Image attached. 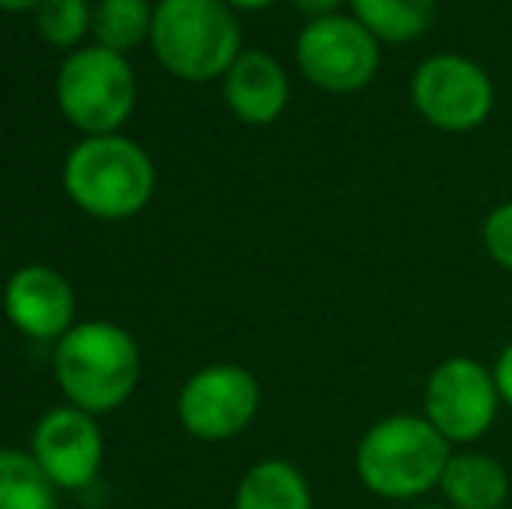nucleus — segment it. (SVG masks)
<instances>
[{"label": "nucleus", "instance_id": "f257e3e1", "mask_svg": "<svg viewBox=\"0 0 512 509\" xmlns=\"http://www.w3.org/2000/svg\"><path fill=\"white\" fill-rule=\"evenodd\" d=\"M453 447L425 415L398 412L377 419L356 443V478L370 496L415 503L439 489Z\"/></svg>", "mask_w": 512, "mask_h": 509}, {"label": "nucleus", "instance_id": "f03ea898", "mask_svg": "<svg viewBox=\"0 0 512 509\" xmlns=\"http://www.w3.org/2000/svg\"><path fill=\"white\" fill-rule=\"evenodd\" d=\"M157 171L140 143L119 133L84 136L63 161V192L95 220H129L150 203Z\"/></svg>", "mask_w": 512, "mask_h": 509}, {"label": "nucleus", "instance_id": "7ed1b4c3", "mask_svg": "<svg viewBox=\"0 0 512 509\" xmlns=\"http://www.w3.org/2000/svg\"><path fill=\"white\" fill-rule=\"evenodd\" d=\"M150 49L178 81H216L244 53L237 11L223 0H161L154 4Z\"/></svg>", "mask_w": 512, "mask_h": 509}, {"label": "nucleus", "instance_id": "20e7f679", "mask_svg": "<svg viewBox=\"0 0 512 509\" xmlns=\"http://www.w3.org/2000/svg\"><path fill=\"white\" fill-rule=\"evenodd\" d=\"M53 370L74 408L91 415L112 412L140 384V349L112 321H77L56 342Z\"/></svg>", "mask_w": 512, "mask_h": 509}, {"label": "nucleus", "instance_id": "39448f33", "mask_svg": "<svg viewBox=\"0 0 512 509\" xmlns=\"http://www.w3.org/2000/svg\"><path fill=\"white\" fill-rule=\"evenodd\" d=\"M56 105L63 119L88 136L119 133L136 109V74L122 53L81 46L56 70Z\"/></svg>", "mask_w": 512, "mask_h": 509}, {"label": "nucleus", "instance_id": "423d86ee", "mask_svg": "<svg viewBox=\"0 0 512 509\" xmlns=\"http://www.w3.org/2000/svg\"><path fill=\"white\" fill-rule=\"evenodd\" d=\"M408 98L418 119L439 133H471L495 112V81L464 53H432L411 70Z\"/></svg>", "mask_w": 512, "mask_h": 509}, {"label": "nucleus", "instance_id": "0eeeda50", "mask_svg": "<svg viewBox=\"0 0 512 509\" xmlns=\"http://www.w3.org/2000/svg\"><path fill=\"white\" fill-rule=\"evenodd\" d=\"M384 42L370 35L349 11L331 14V18H314L300 28L297 67L307 84L328 95H356L366 91L380 74L384 60Z\"/></svg>", "mask_w": 512, "mask_h": 509}, {"label": "nucleus", "instance_id": "6e6552de", "mask_svg": "<svg viewBox=\"0 0 512 509\" xmlns=\"http://www.w3.org/2000/svg\"><path fill=\"white\" fill-rule=\"evenodd\" d=\"M502 394L492 367L474 356H446L425 377L422 415L450 447H471L495 426Z\"/></svg>", "mask_w": 512, "mask_h": 509}, {"label": "nucleus", "instance_id": "1a4fd4ad", "mask_svg": "<svg viewBox=\"0 0 512 509\" xmlns=\"http://www.w3.org/2000/svg\"><path fill=\"white\" fill-rule=\"evenodd\" d=\"M262 405L255 374L237 363H213L192 374L178 394V422L185 433L206 443H220L244 433Z\"/></svg>", "mask_w": 512, "mask_h": 509}, {"label": "nucleus", "instance_id": "9d476101", "mask_svg": "<svg viewBox=\"0 0 512 509\" xmlns=\"http://www.w3.org/2000/svg\"><path fill=\"white\" fill-rule=\"evenodd\" d=\"M105 440L95 415L63 405L39 419L32 436V457L56 489H84L102 468Z\"/></svg>", "mask_w": 512, "mask_h": 509}, {"label": "nucleus", "instance_id": "9b49d317", "mask_svg": "<svg viewBox=\"0 0 512 509\" xmlns=\"http://www.w3.org/2000/svg\"><path fill=\"white\" fill-rule=\"evenodd\" d=\"M4 314L28 339L60 342L77 325V293L53 265H21L4 286Z\"/></svg>", "mask_w": 512, "mask_h": 509}, {"label": "nucleus", "instance_id": "f8f14e48", "mask_svg": "<svg viewBox=\"0 0 512 509\" xmlns=\"http://www.w3.org/2000/svg\"><path fill=\"white\" fill-rule=\"evenodd\" d=\"M220 81L230 116L248 126L276 123L290 105V74L265 49H244Z\"/></svg>", "mask_w": 512, "mask_h": 509}, {"label": "nucleus", "instance_id": "ddd939ff", "mask_svg": "<svg viewBox=\"0 0 512 509\" xmlns=\"http://www.w3.org/2000/svg\"><path fill=\"white\" fill-rule=\"evenodd\" d=\"M436 492L446 509H506L512 478L499 457L464 447L450 454Z\"/></svg>", "mask_w": 512, "mask_h": 509}, {"label": "nucleus", "instance_id": "4468645a", "mask_svg": "<svg viewBox=\"0 0 512 509\" xmlns=\"http://www.w3.org/2000/svg\"><path fill=\"white\" fill-rule=\"evenodd\" d=\"M234 509H314V496L297 464L269 457L244 471L234 492Z\"/></svg>", "mask_w": 512, "mask_h": 509}, {"label": "nucleus", "instance_id": "2eb2a0df", "mask_svg": "<svg viewBox=\"0 0 512 509\" xmlns=\"http://www.w3.org/2000/svg\"><path fill=\"white\" fill-rule=\"evenodd\" d=\"M349 14L384 46H408L436 21V0H349Z\"/></svg>", "mask_w": 512, "mask_h": 509}, {"label": "nucleus", "instance_id": "dca6fc26", "mask_svg": "<svg viewBox=\"0 0 512 509\" xmlns=\"http://www.w3.org/2000/svg\"><path fill=\"white\" fill-rule=\"evenodd\" d=\"M150 25H154V7L147 0H98L91 14L95 46L122 56L140 42H150Z\"/></svg>", "mask_w": 512, "mask_h": 509}, {"label": "nucleus", "instance_id": "f3484780", "mask_svg": "<svg viewBox=\"0 0 512 509\" xmlns=\"http://www.w3.org/2000/svg\"><path fill=\"white\" fill-rule=\"evenodd\" d=\"M56 485L32 454L0 447V509H53Z\"/></svg>", "mask_w": 512, "mask_h": 509}, {"label": "nucleus", "instance_id": "a211bd4d", "mask_svg": "<svg viewBox=\"0 0 512 509\" xmlns=\"http://www.w3.org/2000/svg\"><path fill=\"white\" fill-rule=\"evenodd\" d=\"M91 14L95 7L88 0H42L35 11V28L49 46L77 49L84 35H91Z\"/></svg>", "mask_w": 512, "mask_h": 509}, {"label": "nucleus", "instance_id": "6ab92c4d", "mask_svg": "<svg viewBox=\"0 0 512 509\" xmlns=\"http://www.w3.org/2000/svg\"><path fill=\"white\" fill-rule=\"evenodd\" d=\"M481 248L499 269L512 272V199L492 206L481 220Z\"/></svg>", "mask_w": 512, "mask_h": 509}, {"label": "nucleus", "instance_id": "aec40b11", "mask_svg": "<svg viewBox=\"0 0 512 509\" xmlns=\"http://www.w3.org/2000/svg\"><path fill=\"white\" fill-rule=\"evenodd\" d=\"M495 384H499V394H502V405L512 408V339L502 346V353L495 356Z\"/></svg>", "mask_w": 512, "mask_h": 509}, {"label": "nucleus", "instance_id": "412c9836", "mask_svg": "<svg viewBox=\"0 0 512 509\" xmlns=\"http://www.w3.org/2000/svg\"><path fill=\"white\" fill-rule=\"evenodd\" d=\"M307 21L314 18H331V14H342L349 7V0H290Z\"/></svg>", "mask_w": 512, "mask_h": 509}, {"label": "nucleus", "instance_id": "4be33fe9", "mask_svg": "<svg viewBox=\"0 0 512 509\" xmlns=\"http://www.w3.org/2000/svg\"><path fill=\"white\" fill-rule=\"evenodd\" d=\"M223 4H230L234 11H265V7L279 4V0H223Z\"/></svg>", "mask_w": 512, "mask_h": 509}, {"label": "nucleus", "instance_id": "5701e85b", "mask_svg": "<svg viewBox=\"0 0 512 509\" xmlns=\"http://www.w3.org/2000/svg\"><path fill=\"white\" fill-rule=\"evenodd\" d=\"M42 0H0V11H39Z\"/></svg>", "mask_w": 512, "mask_h": 509}, {"label": "nucleus", "instance_id": "b1692460", "mask_svg": "<svg viewBox=\"0 0 512 509\" xmlns=\"http://www.w3.org/2000/svg\"><path fill=\"white\" fill-rule=\"evenodd\" d=\"M408 509H446V506H425V503H415V506H408Z\"/></svg>", "mask_w": 512, "mask_h": 509}, {"label": "nucleus", "instance_id": "393cba45", "mask_svg": "<svg viewBox=\"0 0 512 509\" xmlns=\"http://www.w3.org/2000/svg\"><path fill=\"white\" fill-rule=\"evenodd\" d=\"M506 509H512V506H506Z\"/></svg>", "mask_w": 512, "mask_h": 509}]
</instances>
